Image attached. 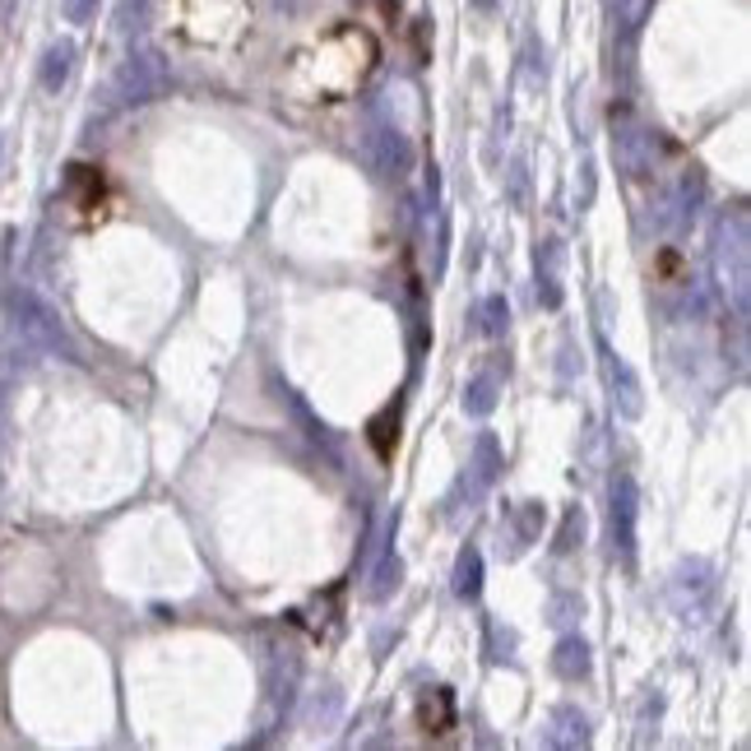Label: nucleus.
Segmentation results:
<instances>
[{
	"label": "nucleus",
	"instance_id": "nucleus-1",
	"mask_svg": "<svg viewBox=\"0 0 751 751\" xmlns=\"http://www.w3.org/2000/svg\"><path fill=\"white\" fill-rule=\"evenodd\" d=\"M376 61H380V47L372 33L362 24H339L292 57V84L311 102H343L372 79Z\"/></svg>",
	"mask_w": 751,
	"mask_h": 751
},
{
	"label": "nucleus",
	"instance_id": "nucleus-2",
	"mask_svg": "<svg viewBox=\"0 0 751 751\" xmlns=\"http://www.w3.org/2000/svg\"><path fill=\"white\" fill-rule=\"evenodd\" d=\"M57 589V556L47 543L0 529V613H33Z\"/></svg>",
	"mask_w": 751,
	"mask_h": 751
},
{
	"label": "nucleus",
	"instance_id": "nucleus-3",
	"mask_svg": "<svg viewBox=\"0 0 751 751\" xmlns=\"http://www.w3.org/2000/svg\"><path fill=\"white\" fill-rule=\"evenodd\" d=\"M167 24L190 47H233L251 28V0H167Z\"/></svg>",
	"mask_w": 751,
	"mask_h": 751
},
{
	"label": "nucleus",
	"instance_id": "nucleus-4",
	"mask_svg": "<svg viewBox=\"0 0 751 751\" xmlns=\"http://www.w3.org/2000/svg\"><path fill=\"white\" fill-rule=\"evenodd\" d=\"M65 209L75 214V223H102L112 214V190H108V177L102 167H89V163H75L65 172Z\"/></svg>",
	"mask_w": 751,
	"mask_h": 751
},
{
	"label": "nucleus",
	"instance_id": "nucleus-5",
	"mask_svg": "<svg viewBox=\"0 0 751 751\" xmlns=\"http://www.w3.org/2000/svg\"><path fill=\"white\" fill-rule=\"evenodd\" d=\"M417 728L423 733H450L455 728V701H450L446 687L423 691V701H417Z\"/></svg>",
	"mask_w": 751,
	"mask_h": 751
},
{
	"label": "nucleus",
	"instance_id": "nucleus-6",
	"mask_svg": "<svg viewBox=\"0 0 751 751\" xmlns=\"http://www.w3.org/2000/svg\"><path fill=\"white\" fill-rule=\"evenodd\" d=\"M366 436H372L376 455H380V460H390V455H395V446H399V404L380 409V413L372 417V427H366Z\"/></svg>",
	"mask_w": 751,
	"mask_h": 751
}]
</instances>
